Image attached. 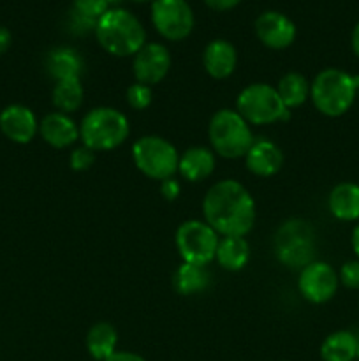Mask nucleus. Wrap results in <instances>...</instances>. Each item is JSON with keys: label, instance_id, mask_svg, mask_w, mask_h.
<instances>
[{"label": "nucleus", "instance_id": "obj_1", "mask_svg": "<svg viewBox=\"0 0 359 361\" xmlns=\"http://www.w3.org/2000/svg\"><path fill=\"white\" fill-rule=\"evenodd\" d=\"M208 226L222 236H245L256 221V203L236 180H222L208 189L203 200Z\"/></svg>", "mask_w": 359, "mask_h": 361}, {"label": "nucleus", "instance_id": "obj_2", "mask_svg": "<svg viewBox=\"0 0 359 361\" xmlns=\"http://www.w3.org/2000/svg\"><path fill=\"white\" fill-rule=\"evenodd\" d=\"M95 37L99 44L115 56L136 55L146 44V32L141 21L130 11L109 9L95 25Z\"/></svg>", "mask_w": 359, "mask_h": 361}, {"label": "nucleus", "instance_id": "obj_3", "mask_svg": "<svg viewBox=\"0 0 359 361\" xmlns=\"http://www.w3.org/2000/svg\"><path fill=\"white\" fill-rule=\"evenodd\" d=\"M359 76H351L341 69H324L310 85L313 106L326 116H341L351 109L358 95Z\"/></svg>", "mask_w": 359, "mask_h": 361}, {"label": "nucleus", "instance_id": "obj_4", "mask_svg": "<svg viewBox=\"0 0 359 361\" xmlns=\"http://www.w3.org/2000/svg\"><path fill=\"white\" fill-rule=\"evenodd\" d=\"M129 120L115 108H95L84 115L80 136L84 147L94 152L113 150L129 137Z\"/></svg>", "mask_w": 359, "mask_h": 361}, {"label": "nucleus", "instance_id": "obj_5", "mask_svg": "<svg viewBox=\"0 0 359 361\" xmlns=\"http://www.w3.org/2000/svg\"><path fill=\"white\" fill-rule=\"evenodd\" d=\"M208 136L213 150L225 159L245 157L253 143L246 120L234 109H220L208 126Z\"/></svg>", "mask_w": 359, "mask_h": 361}, {"label": "nucleus", "instance_id": "obj_6", "mask_svg": "<svg viewBox=\"0 0 359 361\" xmlns=\"http://www.w3.org/2000/svg\"><path fill=\"white\" fill-rule=\"evenodd\" d=\"M275 256L292 270H303L315 256V233L301 219H291L278 228L273 242Z\"/></svg>", "mask_w": 359, "mask_h": 361}, {"label": "nucleus", "instance_id": "obj_7", "mask_svg": "<svg viewBox=\"0 0 359 361\" xmlns=\"http://www.w3.org/2000/svg\"><path fill=\"white\" fill-rule=\"evenodd\" d=\"M236 111L253 126L282 122L291 118V111L284 106L277 88L266 83H253L243 88L236 99Z\"/></svg>", "mask_w": 359, "mask_h": 361}, {"label": "nucleus", "instance_id": "obj_8", "mask_svg": "<svg viewBox=\"0 0 359 361\" xmlns=\"http://www.w3.org/2000/svg\"><path fill=\"white\" fill-rule=\"evenodd\" d=\"M132 159L143 175L153 180L172 178L178 171L180 155L168 140L160 136H143L134 143Z\"/></svg>", "mask_w": 359, "mask_h": 361}, {"label": "nucleus", "instance_id": "obj_9", "mask_svg": "<svg viewBox=\"0 0 359 361\" xmlns=\"http://www.w3.org/2000/svg\"><path fill=\"white\" fill-rule=\"evenodd\" d=\"M218 242V233L206 222L187 221L176 231V249L183 263L206 267L215 259Z\"/></svg>", "mask_w": 359, "mask_h": 361}, {"label": "nucleus", "instance_id": "obj_10", "mask_svg": "<svg viewBox=\"0 0 359 361\" xmlns=\"http://www.w3.org/2000/svg\"><path fill=\"white\" fill-rule=\"evenodd\" d=\"M151 23L168 41H183L194 30V11L187 0H153Z\"/></svg>", "mask_w": 359, "mask_h": 361}, {"label": "nucleus", "instance_id": "obj_11", "mask_svg": "<svg viewBox=\"0 0 359 361\" xmlns=\"http://www.w3.org/2000/svg\"><path fill=\"white\" fill-rule=\"evenodd\" d=\"M340 279L334 268L324 261H312L299 274V293L310 303H326L336 295Z\"/></svg>", "mask_w": 359, "mask_h": 361}, {"label": "nucleus", "instance_id": "obj_12", "mask_svg": "<svg viewBox=\"0 0 359 361\" xmlns=\"http://www.w3.org/2000/svg\"><path fill=\"white\" fill-rule=\"evenodd\" d=\"M169 69H171V55L164 44L150 42L134 55L132 71L137 83L153 87L164 80Z\"/></svg>", "mask_w": 359, "mask_h": 361}, {"label": "nucleus", "instance_id": "obj_13", "mask_svg": "<svg viewBox=\"0 0 359 361\" xmlns=\"http://www.w3.org/2000/svg\"><path fill=\"white\" fill-rule=\"evenodd\" d=\"M256 34L267 48L284 49L294 42L296 25L291 18L278 11H266L256 20Z\"/></svg>", "mask_w": 359, "mask_h": 361}, {"label": "nucleus", "instance_id": "obj_14", "mask_svg": "<svg viewBox=\"0 0 359 361\" xmlns=\"http://www.w3.org/2000/svg\"><path fill=\"white\" fill-rule=\"evenodd\" d=\"M0 130L13 143L27 145L37 134L39 123L30 108L21 104H11L0 113Z\"/></svg>", "mask_w": 359, "mask_h": 361}, {"label": "nucleus", "instance_id": "obj_15", "mask_svg": "<svg viewBox=\"0 0 359 361\" xmlns=\"http://www.w3.org/2000/svg\"><path fill=\"white\" fill-rule=\"evenodd\" d=\"M41 137L53 148H67L80 137V127L65 113H49L39 123Z\"/></svg>", "mask_w": 359, "mask_h": 361}, {"label": "nucleus", "instance_id": "obj_16", "mask_svg": "<svg viewBox=\"0 0 359 361\" xmlns=\"http://www.w3.org/2000/svg\"><path fill=\"white\" fill-rule=\"evenodd\" d=\"M246 168L257 176H273L284 164V154L270 140H253L252 147L245 155Z\"/></svg>", "mask_w": 359, "mask_h": 361}, {"label": "nucleus", "instance_id": "obj_17", "mask_svg": "<svg viewBox=\"0 0 359 361\" xmlns=\"http://www.w3.org/2000/svg\"><path fill=\"white\" fill-rule=\"evenodd\" d=\"M203 63L206 73L215 80H225L231 76L238 63V53L229 41L215 39L204 48Z\"/></svg>", "mask_w": 359, "mask_h": 361}, {"label": "nucleus", "instance_id": "obj_18", "mask_svg": "<svg viewBox=\"0 0 359 361\" xmlns=\"http://www.w3.org/2000/svg\"><path fill=\"white\" fill-rule=\"evenodd\" d=\"M83 56L74 48H69V46L55 48L46 55V71L56 81L80 78L83 74Z\"/></svg>", "mask_w": 359, "mask_h": 361}, {"label": "nucleus", "instance_id": "obj_19", "mask_svg": "<svg viewBox=\"0 0 359 361\" xmlns=\"http://www.w3.org/2000/svg\"><path fill=\"white\" fill-rule=\"evenodd\" d=\"M329 212L340 221H358L359 219V185L352 182H341L334 187L327 197Z\"/></svg>", "mask_w": 359, "mask_h": 361}, {"label": "nucleus", "instance_id": "obj_20", "mask_svg": "<svg viewBox=\"0 0 359 361\" xmlns=\"http://www.w3.org/2000/svg\"><path fill=\"white\" fill-rule=\"evenodd\" d=\"M215 169L213 152L204 147L189 148L185 154L180 157L178 171L182 178L187 182H201L208 178Z\"/></svg>", "mask_w": 359, "mask_h": 361}, {"label": "nucleus", "instance_id": "obj_21", "mask_svg": "<svg viewBox=\"0 0 359 361\" xmlns=\"http://www.w3.org/2000/svg\"><path fill=\"white\" fill-rule=\"evenodd\" d=\"M217 261L229 271H238L246 267L250 259V245L243 236H224L218 242Z\"/></svg>", "mask_w": 359, "mask_h": 361}, {"label": "nucleus", "instance_id": "obj_22", "mask_svg": "<svg viewBox=\"0 0 359 361\" xmlns=\"http://www.w3.org/2000/svg\"><path fill=\"white\" fill-rule=\"evenodd\" d=\"M359 341L351 331H334L320 345L324 361H354L358 358Z\"/></svg>", "mask_w": 359, "mask_h": 361}, {"label": "nucleus", "instance_id": "obj_23", "mask_svg": "<svg viewBox=\"0 0 359 361\" xmlns=\"http://www.w3.org/2000/svg\"><path fill=\"white\" fill-rule=\"evenodd\" d=\"M210 271L206 270V267H201V264H190V263H182L176 270L175 279H172V284L175 289L180 295H197V293H203L204 289L210 286Z\"/></svg>", "mask_w": 359, "mask_h": 361}, {"label": "nucleus", "instance_id": "obj_24", "mask_svg": "<svg viewBox=\"0 0 359 361\" xmlns=\"http://www.w3.org/2000/svg\"><path fill=\"white\" fill-rule=\"evenodd\" d=\"M116 342L118 334L109 323H95L88 330L87 349L94 360L106 361L116 353Z\"/></svg>", "mask_w": 359, "mask_h": 361}, {"label": "nucleus", "instance_id": "obj_25", "mask_svg": "<svg viewBox=\"0 0 359 361\" xmlns=\"http://www.w3.org/2000/svg\"><path fill=\"white\" fill-rule=\"evenodd\" d=\"M83 95L84 90L80 78L60 80L53 88V104L60 113H74L83 104Z\"/></svg>", "mask_w": 359, "mask_h": 361}, {"label": "nucleus", "instance_id": "obj_26", "mask_svg": "<svg viewBox=\"0 0 359 361\" xmlns=\"http://www.w3.org/2000/svg\"><path fill=\"white\" fill-rule=\"evenodd\" d=\"M278 95L287 109L299 108L305 104V101L310 95V83L306 78L299 73H287L280 80L277 87Z\"/></svg>", "mask_w": 359, "mask_h": 361}, {"label": "nucleus", "instance_id": "obj_27", "mask_svg": "<svg viewBox=\"0 0 359 361\" xmlns=\"http://www.w3.org/2000/svg\"><path fill=\"white\" fill-rule=\"evenodd\" d=\"M73 13L77 23H83L84 28H92L109 11L108 0H74Z\"/></svg>", "mask_w": 359, "mask_h": 361}, {"label": "nucleus", "instance_id": "obj_28", "mask_svg": "<svg viewBox=\"0 0 359 361\" xmlns=\"http://www.w3.org/2000/svg\"><path fill=\"white\" fill-rule=\"evenodd\" d=\"M151 99H153V92L151 87L141 83H134L127 88V102H129L130 108L137 109H146L151 104Z\"/></svg>", "mask_w": 359, "mask_h": 361}, {"label": "nucleus", "instance_id": "obj_29", "mask_svg": "<svg viewBox=\"0 0 359 361\" xmlns=\"http://www.w3.org/2000/svg\"><path fill=\"white\" fill-rule=\"evenodd\" d=\"M69 162H70V168H73L74 171H87V169H90L92 166H94L95 152L83 145V147L76 148V150L70 154Z\"/></svg>", "mask_w": 359, "mask_h": 361}, {"label": "nucleus", "instance_id": "obj_30", "mask_svg": "<svg viewBox=\"0 0 359 361\" xmlns=\"http://www.w3.org/2000/svg\"><path fill=\"white\" fill-rule=\"evenodd\" d=\"M338 279H340V282L345 288L359 289V259L347 261V263L341 267Z\"/></svg>", "mask_w": 359, "mask_h": 361}, {"label": "nucleus", "instance_id": "obj_31", "mask_svg": "<svg viewBox=\"0 0 359 361\" xmlns=\"http://www.w3.org/2000/svg\"><path fill=\"white\" fill-rule=\"evenodd\" d=\"M180 192H182V187L176 178H168L160 182V194L164 196V200L175 201L180 196Z\"/></svg>", "mask_w": 359, "mask_h": 361}, {"label": "nucleus", "instance_id": "obj_32", "mask_svg": "<svg viewBox=\"0 0 359 361\" xmlns=\"http://www.w3.org/2000/svg\"><path fill=\"white\" fill-rule=\"evenodd\" d=\"M241 2V0H204V4H206L210 9L213 11H229V9H234L238 4Z\"/></svg>", "mask_w": 359, "mask_h": 361}, {"label": "nucleus", "instance_id": "obj_33", "mask_svg": "<svg viewBox=\"0 0 359 361\" xmlns=\"http://www.w3.org/2000/svg\"><path fill=\"white\" fill-rule=\"evenodd\" d=\"M106 361H146V360L141 358L139 355H134V353H129V351H116L115 355L109 356Z\"/></svg>", "mask_w": 359, "mask_h": 361}, {"label": "nucleus", "instance_id": "obj_34", "mask_svg": "<svg viewBox=\"0 0 359 361\" xmlns=\"http://www.w3.org/2000/svg\"><path fill=\"white\" fill-rule=\"evenodd\" d=\"M11 42H13V37H11V32L7 30L6 27H2L0 25V55H4V53L9 49Z\"/></svg>", "mask_w": 359, "mask_h": 361}, {"label": "nucleus", "instance_id": "obj_35", "mask_svg": "<svg viewBox=\"0 0 359 361\" xmlns=\"http://www.w3.org/2000/svg\"><path fill=\"white\" fill-rule=\"evenodd\" d=\"M351 46H352V51H354V55L359 59V23L355 25L354 30H352Z\"/></svg>", "mask_w": 359, "mask_h": 361}, {"label": "nucleus", "instance_id": "obj_36", "mask_svg": "<svg viewBox=\"0 0 359 361\" xmlns=\"http://www.w3.org/2000/svg\"><path fill=\"white\" fill-rule=\"evenodd\" d=\"M352 250H354V254L359 259V224L355 226L354 231H352Z\"/></svg>", "mask_w": 359, "mask_h": 361}, {"label": "nucleus", "instance_id": "obj_37", "mask_svg": "<svg viewBox=\"0 0 359 361\" xmlns=\"http://www.w3.org/2000/svg\"><path fill=\"white\" fill-rule=\"evenodd\" d=\"M118 2H122V0H108V4H118Z\"/></svg>", "mask_w": 359, "mask_h": 361}, {"label": "nucleus", "instance_id": "obj_38", "mask_svg": "<svg viewBox=\"0 0 359 361\" xmlns=\"http://www.w3.org/2000/svg\"><path fill=\"white\" fill-rule=\"evenodd\" d=\"M134 2H150V0H134Z\"/></svg>", "mask_w": 359, "mask_h": 361}, {"label": "nucleus", "instance_id": "obj_39", "mask_svg": "<svg viewBox=\"0 0 359 361\" xmlns=\"http://www.w3.org/2000/svg\"><path fill=\"white\" fill-rule=\"evenodd\" d=\"M358 94H359V88H358Z\"/></svg>", "mask_w": 359, "mask_h": 361}]
</instances>
